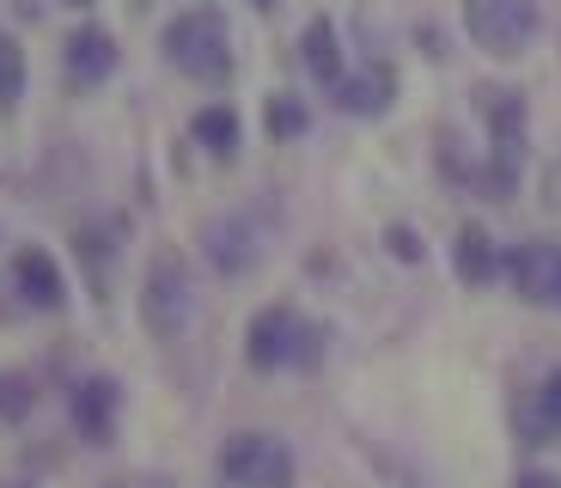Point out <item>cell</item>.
Segmentation results:
<instances>
[{"label": "cell", "instance_id": "cell-1", "mask_svg": "<svg viewBox=\"0 0 561 488\" xmlns=\"http://www.w3.org/2000/svg\"><path fill=\"white\" fill-rule=\"evenodd\" d=\"M477 116L489 128V166H482V190L494 202L519 190V166H525V98L513 86H482L477 92Z\"/></svg>", "mask_w": 561, "mask_h": 488}, {"label": "cell", "instance_id": "cell-2", "mask_svg": "<svg viewBox=\"0 0 561 488\" xmlns=\"http://www.w3.org/2000/svg\"><path fill=\"white\" fill-rule=\"evenodd\" d=\"M323 342H330V336H323L306 311L268 306V311H256L251 336H244V354H251V366H263V373H287V366H318Z\"/></svg>", "mask_w": 561, "mask_h": 488}, {"label": "cell", "instance_id": "cell-3", "mask_svg": "<svg viewBox=\"0 0 561 488\" xmlns=\"http://www.w3.org/2000/svg\"><path fill=\"white\" fill-rule=\"evenodd\" d=\"M165 61L190 80H226L232 68V31L214 7H196V13H178L165 25Z\"/></svg>", "mask_w": 561, "mask_h": 488}, {"label": "cell", "instance_id": "cell-4", "mask_svg": "<svg viewBox=\"0 0 561 488\" xmlns=\"http://www.w3.org/2000/svg\"><path fill=\"white\" fill-rule=\"evenodd\" d=\"M463 31L482 56L519 61L543 31V7L537 0H463Z\"/></svg>", "mask_w": 561, "mask_h": 488}, {"label": "cell", "instance_id": "cell-5", "mask_svg": "<svg viewBox=\"0 0 561 488\" xmlns=\"http://www.w3.org/2000/svg\"><path fill=\"white\" fill-rule=\"evenodd\" d=\"M190 311H196L190 269H183L171 251H159L153 263H147V281H140V318H147V330H153L159 342H171V336L190 324Z\"/></svg>", "mask_w": 561, "mask_h": 488}, {"label": "cell", "instance_id": "cell-6", "mask_svg": "<svg viewBox=\"0 0 561 488\" xmlns=\"http://www.w3.org/2000/svg\"><path fill=\"white\" fill-rule=\"evenodd\" d=\"M220 476L232 488H294V452L275 433H232L220 446Z\"/></svg>", "mask_w": 561, "mask_h": 488}, {"label": "cell", "instance_id": "cell-7", "mask_svg": "<svg viewBox=\"0 0 561 488\" xmlns=\"http://www.w3.org/2000/svg\"><path fill=\"white\" fill-rule=\"evenodd\" d=\"M506 281H513V293H519L525 306L561 311V245H549V238L513 245L506 251Z\"/></svg>", "mask_w": 561, "mask_h": 488}, {"label": "cell", "instance_id": "cell-8", "mask_svg": "<svg viewBox=\"0 0 561 488\" xmlns=\"http://www.w3.org/2000/svg\"><path fill=\"white\" fill-rule=\"evenodd\" d=\"M202 251H208V263L220 269V275H251V269L263 263V226H256L251 214L208 220V232H202Z\"/></svg>", "mask_w": 561, "mask_h": 488}, {"label": "cell", "instance_id": "cell-9", "mask_svg": "<svg viewBox=\"0 0 561 488\" xmlns=\"http://www.w3.org/2000/svg\"><path fill=\"white\" fill-rule=\"evenodd\" d=\"M330 92H336V111H348V116H379V111H391V98H397V73L379 61V68L342 73Z\"/></svg>", "mask_w": 561, "mask_h": 488}, {"label": "cell", "instance_id": "cell-10", "mask_svg": "<svg viewBox=\"0 0 561 488\" xmlns=\"http://www.w3.org/2000/svg\"><path fill=\"white\" fill-rule=\"evenodd\" d=\"M519 433H525V446H556V440H561V366L531 390V397H525Z\"/></svg>", "mask_w": 561, "mask_h": 488}, {"label": "cell", "instance_id": "cell-11", "mask_svg": "<svg viewBox=\"0 0 561 488\" xmlns=\"http://www.w3.org/2000/svg\"><path fill=\"white\" fill-rule=\"evenodd\" d=\"M13 281H19V293H25L37 311H56L61 299H68V287H61V269L49 263V251H19Z\"/></svg>", "mask_w": 561, "mask_h": 488}, {"label": "cell", "instance_id": "cell-12", "mask_svg": "<svg viewBox=\"0 0 561 488\" xmlns=\"http://www.w3.org/2000/svg\"><path fill=\"white\" fill-rule=\"evenodd\" d=\"M111 416H116V385L111 378H85V385H73V421H80L85 440H111Z\"/></svg>", "mask_w": 561, "mask_h": 488}, {"label": "cell", "instance_id": "cell-13", "mask_svg": "<svg viewBox=\"0 0 561 488\" xmlns=\"http://www.w3.org/2000/svg\"><path fill=\"white\" fill-rule=\"evenodd\" d=\"M451 263H458V275L470 281V287H489V281L506 269V257L494 251V238L482 232V226H463V232H458V251H451Z\"/></svg>", "mask_w": 561, "mask_h": 488}, {"label": "cell", "instance_id": "cell-14", "mask_svg": "<svg viewBox=\"0 0 561 488\" xmlns=\"http://www.w3.org/2000/svg\"><path fill=\"white\" fill-rule=\"evenodd\" d=\"M299 61H306V73L323 80V86L342 80V43H336V25H330V19H311L306 25V37H299Z\"/></svg>", "mask_w": 561, "mask_h": 488}, {"label": "cell", "instance_id": "cell-15", "mask_svg": "<svg viewBox=\"0 0 561 488\" xmlns=\"http://www.w3.org/2000/svg\"><path fill=\"white\" fill-rule=\"evenodd\" d=\"M116 68V43L104 37V31H80V37H68V73L73 80H104V73Z\"/></svg>", "mask_w": 561, "mask_h": 488}, {"label": "cell", "instance_id": "cell-16", "mask_svg": "<svg viewBox=\"0 0 561 488\" xmlns=\"http://www.w3.org/2000/svg\"><path fill=\"white\" fill-rule=\"evenodd\" d=\"M196 140H208L214 154H232V147H239V116L226 111V104H208V111L196 116Z\"/></svg>", "mask_w": 561, "mask_h": 488}, {"label": "cell", "instance_id": "cell-17", "mask_svg": "<svg viewBox=\"0 0 561 488\" xmlns=\"http://www.w3.org/2000/svg\"><path fill=\"white\" fill-rule=\"evenodd\" d=\"M19 86H25V61H19L13 37L0 31V111H13L19 104Z\"/></svg>", "mask_w": 561, "mask_h": 488}, {"label": "cell", "instance_id": "cell-18", "mask_svg": "<svg viewBox=\"0 0 561 488\" xmlns=\"http://www.w3.org/2000/svg\"><path fill=\"white\" fill-rule=\"evenodd\" d=\"M268 135H280V140L306 135V111H299L294 98H275V104H268Z\"/></svg>", "mask_w": 561, "mask_h": 488}, {"label": "cell", "instance_id": "cell-19", "mask_svg": "<svg viewBox=\"0 0 561 488\" xmlns=\"http://www.w3.org/2000/svg\"><path fill=\"white\" fill-rule=\"evenodd\" d=\"M31 404H37V390L25 378H0V416H25Z\"/></svg>", "mask_w": 561, "mask_h": 488}, {"label": "cell", "instance_id": "cell-20", "mask_svg": "<svg viewBox=\"0 0 561 488\" xmlns=\"http://www.w3.org/2000/svg\"><path fill=\"white\" fill-rule=\"evenodd\" d=\"M385 245H391V257H403V263H421V257H427V251H421V238L409 232V226H391V232H385Z\"/></svg>", "mask_w": 561, "mask_h": 488}, {"label": "cell", "instance_id": "cell-21", "mask_svg": "<svg viewBox=\"0 0 561 488\" xmlns=\"http://www.w3.org/2000/svg\"><path fill=\"white\" fill-rule=\"evenodd\" d=\"M543 208L561 214V154L549 159V171H543Z\"/></svg>", "mask_w": 561, "mask_h": 488}, {"label": "cell", "instance_id": "cell-22", "mask_svg": "<svg viewBox=\"0 0 561 488\" xmlns=\"http://www.w3.org/2000/svg\"><path fill=\"white\" fill-rule=\"evenodd\" d=\"M519 488H561V476H549V470H525V476H519Z\"/></svg>", "mask_w": 561, "mask_h": 488}, {"label": "cell", "instance_id": "cell-23", "mask_svg": "<svg viewBox=\"0 0 561 488\" xmlns=\"http://www.w3.org/2000/svg\"><path fill=\"white\" fill-rule=\"evenodd\" d=\"M116 488H171V483H159V476H135V483H116Z\"/></svg>", "mask_w": 561, "mask_h": 488}, {"label": "cell", "instance_id": "cell-24", "mask_svg": "<svg viewBox=\"0 0 561 488\" xmlns=\"http://www.w3.org/2000/svg\"><path fill=\"white\" fill-rule=\"evenodd\" d=\"M73 7H85V0H73Z\"/></svg>", "mask_w": 561, "mask_h": 488}]
</instances>
